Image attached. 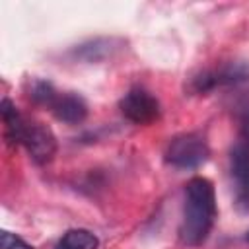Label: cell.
I'll return each mask as SVG.
<instances>
[{"label": "cell", "mask_w": 249, "mask_h": 249, "mask_svg": "<svg viewBox=\"0 0 249 249\" xmlns=\"http://www.w3.org/2000/svg\"><path fill=\"white\" fill-rule=\"evenodd\" d=\"M216 218L214 185L206 177H193L185 187L183 218L179 226V239L183 245L196 247L206 241Z\"/></svg>", "instance_id": "6da1fadb"}, {"label": "cell", "mask_w": 249, "mask_h": 249, "mask_svg": "<svg viewBox=\"0 0 249 249\" xmlns=\"http://www.w3.org/2000/svg\"><path fill=\"white\" fill-rule=\"evenodd\" d=\"M210 156L208 144L200 134L189 132V134H179L175 136L165 150V160L173 167L179 169H193L202 165Z\"/></svg>", "instance_id": "7a4b0ae2"}, {"label": "cell", "mask_w": 249, "mask_h": 249, "mask_svg": "<svg viewBox=\"0 0 249 249\" xmlns=\"http://www.w3.org/2000/svg\"><path fill=\"white\" fill-rule=\"evenodd\" d=\"M119 107H121V113L130 123H136V124H148V123H154L160 117L158 99L150 91H146L142 88L128 89L123 95Z\"/></svg>", "instance_id": "3957f363"}, {"label": "cell", "mask_w": 249, "mask_h": 249, "mask_svg": "<svg viewBox=\"0 0 249 249\" xmlns=\"http://www.w3.org/2000/svg\"><path fill=\"white\" fill-rule=\"evenodd\" d=\"M25 150L29 152L31 160L35 163H47L53 160L56 152V138L53 130L37 121H25V128L21 134V142Z\"/></svg>", "instance_id": "277c9868"}, {"label": "cell", "mask_w": 249, "mask_h": 249, "mask_svg": "<svg viewBox=\"0 0 249 249\" xmlns=\"http://www.w3.org/2000/svg\"><path fill=\"white\" fill-rule=\"evenodd\" d=\"M49 107L58 121L68 124L82 123L88 115V105L78 93H56Z\"/></svg>", "instance_id": "5b68a950"}, {"label": "cell", "mask_w": 249, "mask_h": 249, "mask_svg": "<svg viewBox=\"0 0 249 249\" xmlns=\"http://www.w3.org/2000/svg\"><path fill=\"white\" fill-rule=\"evenodd\" d=\"M97 245H99V239L95 233L84 228H74V230H68L58 239L54 249H97Z\"/></svg>", "instance_id": "8992f818"}, {"label": "cell", "mask_w": 249, "mask_h": 249, "mask_svg": "<svg viewBox=\"0 0 249 249\" xmlns=\"http://www.w3.org/2000/svg\"><path fill=\"white\" fill-rule=\"evenodd\" d=\"M231 171H233L235 179L239 181V187L249 195V144H239L233 148Z\"/></svg>", "instance_id": "52a82bcc"}, {"label": "cell", "mask_w": 249, "mask_h": 249, "mask_svg": "<svg viewBox=\"0 0 249 249\" xmlns=\"http://www.w3.org/2000/svg\"><path fill=\"white\" fill-rule=\"evenodd\" d=\"M0 249H33V247L27 241H23L19 235L2 231L0 233Z\"/></svg>", "instance_id": "ba28073f"}, {"label": "cell", "mask_w": 249, "mask_h": 249, "mask_svg": "<svg viewBox=\"0 0 249 249\" xmlns=\"http://www.w3.org/2000/svg\"><path fill=\"white\" fill-rule=\"evenodd\" d=\"M245 136H247V140H249V121L245 123Z\"/></svg>", "instance_id": "9c48e42d"}, {"label": "cell", "mask_w": 249, "mask_h": 249, "mask_svg": "<svg viewBox=\"0 0 249 249\" xmlns=\"http://www.w3.org/2000/svg\"><path fill=\"white\" fill-rule=\"evenodd\" d=\"M247 239H249V233H247Z\"/></svg>", "instance_id": "30bf717a"}]
</instances>
